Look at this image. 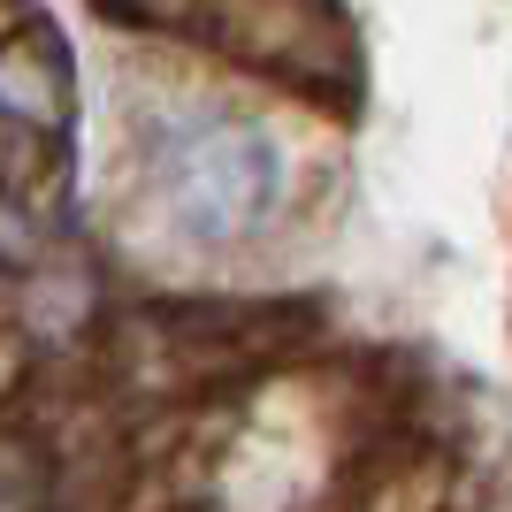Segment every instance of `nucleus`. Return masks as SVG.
I'll use <instances>...</instances> for the list:
<instances>
[{"instance_id":"obj_1","label":"nucleus","mask_w":512,"mask_h":512,"mask_svg":"<svg viewBox=\"0 0 512 512\" xmlns=\"http://www.w3.org/2000/svg\"><path fill=\"white\" fill-rule=\"evenodd\" d=\"M283 153L268 130L207 115L161 138V214L199 245H230L276 207Z\"/></svg>"}]
</instances>
